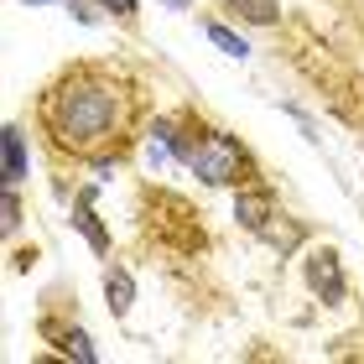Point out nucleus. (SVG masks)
Instances as JSON below:
<instances>
[{
  "label": "nucleus",
  "mask_w": 364,
  "mask_h": 364,
  "mask_svg": "<svg viewBox=\"0 0 364 364\" xmlns=\"http://www.w3.org/2000/svg\"><path fill=\"white\" fill-rule=\"evenodd\" d=\"M58 343H63V354H73L78 364H94L99 354H94V343H89V333H84V328H63V333H58Z\"/></svg>",
  "instance_id": "nucleus-9"
},
{
  "label": "nucleus",
  "mask_w": 364,
  "mask_h": 364,
  "mask_svg": "<svg viewBox=\"0 0 364 364\" xmlns=\"http://www.w3.org/2000/svg\"><path fill=\"white\" fill-rule=\"evenodd\" d=\"M21 6H58V0H21Z\"/></svg>",
  "instance_id": "nucleus-14"
},
{
  "label": "nucleus",
  "mask_w": 364,
  "mask_h": 364,
  "mask_svg": "<svg viewBox=\"0 0 364 364\" xmlns=\"http://www.w3.org/2000/svg\"><path fill=\"white\" fill-rule=\"evenodd\" d=\"M21 219H26V208H21V193L16 188H6V198H0V235H16V229H21Z\"/></svg>",
  "instance_id": "nucleus-10"
},
{
  "label": "nucleus",
  "mask_w": 364,
  "mask_h": 364,
  "mask_svg": "<svg viewBox=\"0 0 364 364\" xmlns=\"http://www.w3.org/2000/svg\"><path fill=\"white\" fill-rule=\"evenodd\" d=\"M105 296H109V312H114V318H125V312H130V302H136V281H130L125 266H109V271H105Z\"/></svg>",
  "instance_id": "nucleus-7"
},
{
  "label": "nucleus",
  "mask_w": 364,
  "mask_h": 364,
  "mask_svg": "<svg viewBox=\"0 0 364 364\" xmlns=\"http://www.w3.org/2000/svg\"><path fill=\"white\" fill-rule=\"evenodd\" d=\"M37 120H42L58 156L99 161L105 151H120L130 141L136 99H130V84H120L114 73L78 63L58 84H47L42 105H37Z\"/></svg>",
  "instance_id": "nucleus-1"
},
{
  "label": "nucleus",
  "mask_w": 364,
  "mask_h": 364,
  "mask_svg": "<svg viewBox=\"0 0 364 364\" xmlns=\"http://www.w3.org/2000/svg\"><path fill=\"white\" fill-rule=\"evenodd\" d=\"M73 229L89 240V250H94L99 260L109 255V235H105V224L94 219V198H73Z\"/></svg>",
  "instance_id": "nucleus-6"
},
{
  "label": "nucleus",
  "mask_w": 364,
  "mask_h": 364,
  "mask_svg": "<svg viewBox=\"0 0 364 364\" xmlns=\"http://www.w3.org/2000/svg\"><path fill=\"white\" fill-rule=\"evenodd\" d=\"M235 219L250 229V235H260V229L276 219V198H271L266 188H240V193H235Z\"/></svg>",
  "instance_id": "nucleus-4"
},
{
  "label": "nucleus",
  "mask_w": 364,
  "mask_h": 364,
  "mask_svg": "<svg viewBox=\"0 0 364 364\" xmlns=\"http://www.w3.org/2000/svg\"><path fill=\"white\" fill-rule=\"evenodd\" d=\"M307 287L318 291L323 307H338L343 302V260H338L333 245H323V250L307 255Z\"/></svg>",
  "instance_id": "nucleus-3"
},
{
  "label": "nucleus",
  "mask_w": 364,
  "mask_h": 364,
  "mask_svg": "<svg viewBox=\"0 0 364 364\" xmlns=\"http://www.w3.org/2000/svg\"><path fill=\"white\" fill-rule=\"evenodd\" d=\"M167 6H172V11H188V0H167Z\"/></svg>",
  "instance_id": "nucleus-15"
},
{
  "label": "nucleus",
  "mask_w": 364,
  "mask_h": 364,
  "mask_svg": "<svg viewBox=\"0 0 364 364\" xmlns=\"http://www.w3.org/2000/svg\"><path fill=\"white\" fill-rule=\"evenodd\" d=\"M208 42H213V47H224L229 58H250V47H245V37H235V31H229V26H219V21L208 26Z\"/></svg>",
  "instance_id": "nucleus-12"
},
{
  "label": "nucleus",
  "mask_w": 364,
  "mask_h": 364,
  "mask_svg": "<svg viewBox=\"0 0 364 364\" xmlns=\"http://www.w3.org/2000/svg\"><path fill=\"white\" fill-rule=\"evenodd\" d=\"M229 11L250 26H276V0H229Z\"/></svg>",
  "instance_id": "nucleus-8"
},
{
  "label": "nucleus",
  "mask_w": 364,
  "mask_h": 364,
  "mask_svg": "<svg viewBox=\"0 0 364 364\" xmlns=\"http://www.w3.org/2000/svg\"><path fill=\"white\" fill-rule=\"evenodd\" d=\"M260 235H266L281 255H291V250H296V240H302V229H296V224H276V219H271L266 229H260Z\"/></svg>",
  "instance_id": "nucleus-11"
},
{
  "label": "nucleus",
  "mask_w": 364,
  "mask_h": 364,
  "mask_svg": "<svg viewBox=\"0 0 364 364\" xmlns=\"http://www.w3.org/2000/svg\"><path fill=\"white\" fill-rule=\"evenodd\" d=\"M99 6H105V11H114V16H125V21L136 16V0H99Z\"/></svg>",
  "instance_id": "nucleus-13"
},
{
  "label": "nucleus",
  "mask_w": 364,
  "mask_h": 364,
  "mask_svg": "<svg viewBox=\"0 0 364 364\" xmlns=\"http://www.w3.org/2000/svg\"><path fill=\"white\" fill-rule=\"evenodd\" d=\"M21 177H26V141H21V125H6L0 130V182L21 188Z\"/></svg>",
  "instance_id": "nucleus-5"
},
{
  "label": "nucleus",
  "mask_w": 364,
  "mask_h": 364,
  "mask_svg": "<svg viewBox=\"0 0 364 364\" xmlns=\"http://www.w3.org/2000/svg\"><path fill=\"white\" fill-rule=\"evenodd\" d=\"M188 167H193V177H203L208 188H245V182L255 177L250 151H245L235 136H224V130H203V136L193 141Z\"/></svg>",
  "instance_id": "nucleus-2"
}]
</instances>
